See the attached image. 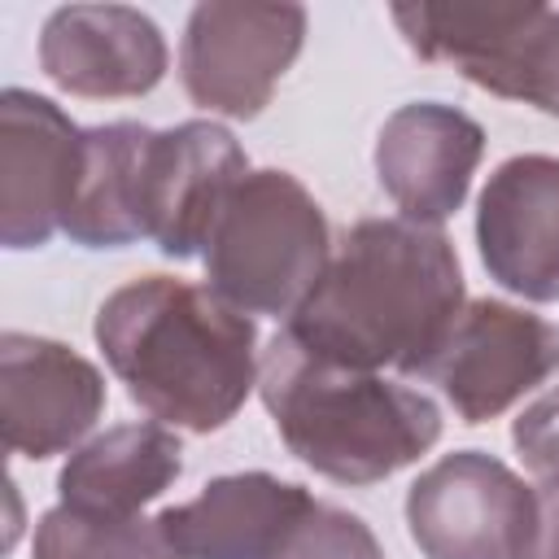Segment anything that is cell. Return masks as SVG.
I'll use <instances>...</instances> for the list:
<instances>
[{"instance_id":"cell-1","label":"cell","mask_w":559,"mask_h":559,"mask_svg":"<svg viewBox=\"0 0 559 559\" xmlns=\"http://www.w3.org/2000/svg\"><path fill=\"white\" fill-rule=\"evenodd\" d=\"M463 306L459 253L441 227L362 218L284 332L319 358L362 371L397 367L415 380Z\"/></svg>"},{"instance_id":"cell-2","label":"cell","mask_w":559,"mask_h":559,"mask_svg":"<svg viewBox=\"0 0 559 559\" xmlns=\"http://www.w3.org/2000/svg\"><path fill=\"white\" fill-rule=\"evenodd\" d=\"M96 345L157 424L218 432L258 384V328L210 284L140 275L96 310Z\"/></svg>"},{"instance_id":"cell-3","label":"cell","mask_w":559,"mask_h":559,"mask_svg":"<svg viewBox=\"0 0 559 559\" xmlns=\"http://www.w3.org/2000/svg\"><path fill=\"white\" fill-rule=\"evenodd\" d=\"M258 393L288 454L336 485L389 480L441 441V411L428 393L319 358L284 328L262 354Z\"/></svg>"},{"instance_id":"cell-4","label":"cell","mask_w":559,"mask_h":559,"mask_svg":"<svg viewBox=\"0 0 559 559\" xmlns=\"http://www.w3.org/2000/svg\"><path fill=\"white\" fill-rule=\"evenodd\" d=\"M205 284L240 314L293 319L332 262V236L310 188L288 170H249L205 240Z\"/></svg>"},{"instance_id":"cell-5","label":"cell","mask_w":559,"mask_h":559,"mask_svg":"<svg viewBox=\"0 0 559 559\" xmlns=\"http://www.w3.org/2000/svg\"><path fill=\"white\" fill-rule=\"evenodd\" d=\"M393 26L424 61L559 118V9L550 4H393Z\"/></svg>"},{"instance_id":"cell-6","label":"cell","mask_w":559,"mask_h":559,"mask_svg":"<svg viewBox=\"0 0 559 559\" xmlns=\"http://www.w3.org/2000/svg\"><path fill=\"white\" fill-rule=\"evenodd\" d=\"M406 528L424 559H524L537 489L485 450H454L411 485Z\"/></svg>"},{"instance_id":"cell-7","label":"cell","mask_w":559,"mask_h":559,"mask_svg":"<svg viewBox=\"0 0 559 559\" xmlns=\"http://www.w3.org/2000/svg\"><path fill=\"white\" fill-rule=\"evenodd\" d=\"M306 44L301 4L210 0L188 13L179 79L192 105L223 118H258Z\"/></svg>"},{"instance_id":"cell-8","label":"cell","mask_w":559,"mask_h":559,"mask_svg":"<svg viewBox=\"0 0 559 559\" xmlns=\"http://www.w3.org/2000/svg\"><path fill=\"white\" fill-rule=\"evenodd\" d=\"M555 371L559 328L520 306L480 297L459 310L415 380L437 384L463 424H485L511 411Z\"/></svg>"},{"instance_id":"cell-9","label":"cell","mask_w":559,"mask_h":559,"mask_svg":"<svg viewBox=\"0 0 559 559\" xmlns=\"http://www.w3.org/2000/svg\"><path fill=\"white\" fill-rule=\"evenodd\" d=\"M83 166V127L26 87L0 96V240L4 249L48 245L74 201Z\"/></svg>"},{"instance_id":"cell-10","label":"cell","mask_w":559,"mask_h":559,"mask_svg":"<svg viewBox=\"0 0 559 559\" xmlns=\"http://www.w3.org/2000/svg\"><path fill=\"white\" fill-rule=\"evenodd\" d=\"M245 175V148L214 118H188L153 131L144 162V240L175 262L201 258L223 201Z\"/></svg>"},{"instance_id":"cell-11","label":"cell","mask_w":559,"mask_h":559,"mask_svg":"<svg viewBox=\"0 0 559 559\" xmlns=\"http://www.w3.org/2000/svg\"><path fill=\"white\" fill-rule=\"evenodd\" d=\"M105 411V376L52 336H0V428L22 459L74 450Z\"/></svg>"},{"instance_id":"cell-12","label":"cell","mask_w":559,"mask_h":559,"mask_svg":"<svg viewBox=\"0 0 559 559\" xmlns=\"http://www.w3.org/2000/svg\"><path fill=\"white\" fill-rule=\"evenodd\" d=\"M485 157V127L454 105L411 100L376 135V179L406 223L441 227L467 201Z\"/></svg>"},{"instance_id":"cell-13","label":"cell","mask_w":559,"mask_h":559,"mask_svg":"<svg viewBox=\"0 0 559 559\" xmlns=\"http://www.w3.org/2000/svg\"><path fill=\"white\" fill-rule=\"evenodd\" d=\"M166 66L162 26L131 4H61L39 31V70L70 96H148Z\"/></svg>"},{"instance_id":"cell-14","label":"cell","mask_w":559,"mask_h":559,"mask_svg":"<svg viewBox=\"0 0 559 559\" xmlns=\"http://www.w3.org/2000/svg\"><path fill=\"white\" fill-rule=\"evenodd\" d=\"M476 245L489 280L524 301L559 297V157H507L476 205Z\"/></svg>"},{"instance_id":"cell-15","label":"cell","mask_w":559,"mask_h":559,"mask_svg":"<svg viewBox=\"0 0 559 559\" xmlns=\"http://www.w3.org/2000/svg\"><path fill=\"white\" fill-rule=\"evenodd\" d=\"M314 507L310 489L271 472L210 480L197 498L157 515L183 559H271L288 528Z\"/></svg>"},{"instance_id":"cell-16","label":"cell","mask_w":559,"mask_h":559,"mask_svg":"<svg viewBox=\"0 0 559 559\" xmlns=\"http://www.w3.org/2000/svg\"><path fill=\"white\" fill-rule=\"evenodd\" d=\"M183 472V445L166 424H118L79 445L61 476V507L87 515H140Z\"/></svg>"},{"instance_id":"cell-17","label":"cell","mask_w":559,"mask_h":559,"mask_svg":"<svg viewBox=\"0 0 559 559\" xmlns=\"http://www.w3.org/2000/svg\"><path fill=\"white\" fill-rule=\"evenodd\" d=\"M153 127L105 122L83 131V166L61 231L83 249H122L144 240V162Z\"/></svg>"},{"instance_id":"cell-18","label":"cell","mask_w":559,"mask_h":559,"mask_svg":"<svg viewBox=\"0 0 559 559\" xmlns=\"http://www.w3.org/2000/svg\"><path fill=\"white\" fill-rule=\"evenodd\" d=\"M31 559H183L162 533L157 515H87L52 507L35 524Z\"/></svg>"},{"instance_id":"cell-19","label":"cell","mask_w":559,"mask_h":559,"mask_svg":"<svg viewBox=\"0 0 559 559\" xmlns=\"http://www.w3.org/2000/svg\"><path fill=\"white\" fill-rule=\"evenodd\" d=\"M271 559H384V550L354 511L314 502L288 528V537L275 546Z\"/></svg>"},{"instance_id":"cell-20","label":"cell","mask_w":559,"mask_h":559,"mask_svg":"<svg viewBox=\"0 0 559 559\" xmlns=\"http://www.w3.org/2000/svg\"><path fill=\"white\" fill-rule=\"evenodd\" d=\"M511 441L533 476L559 480V384L520 411V419L511 424Z\"/></svg>"},{"instance_id":"cell-21","label":"cell","mask_w":559,"mask_h":559,"mask_svg":"<svg viewBox=\"0 0 559 559\" xmlns=\"http://www.w3.org/2000/svg\"><path fill=\"white\" fill-rule=\"evenodd\" d=\"M524 559H559V480L537 489V528Z\"/></svg>"}]
</instances>
